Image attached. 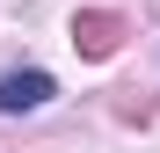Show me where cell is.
I'll return each instance as SVG.
<instances>
[{
    "mask_svg": "<svg viewBox=\"0 0 160 153\" xmlns=\"http://www.w3.org/2000/svg\"><path fill=\"white\" fill-rule=\"evenodd\" d=\"M58 95L51 88V73H0V117H29V110H44V102Z\"/></svg>",
    "mask_w": 160,
    "mask_h": 153,
    "instance_id": "cell-1",
    "label": "cell"
},
{
    "mask_svg": "<svg viewBox=\"0 0 160 153\" xmlns=\"http://www.w3.org/2000/svg\"><path fill=\"white\" fill-rule=\"evenodd\" d=\"M117 37H124V22H117V15H102V8H95V15H73V44L88 51V59H109Z\"/></svg>",
    "mask_w": 160,
    "mask_h": 153,
    "instance_id": "cell-2",
    "label": "cell"
}]
</instances>
